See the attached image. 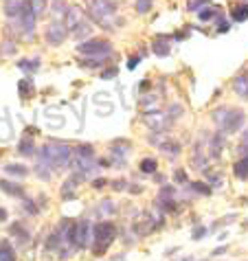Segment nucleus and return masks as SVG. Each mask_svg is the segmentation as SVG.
<instances>
[{
  "label": "nucleus",
  "mask_w": 248,
  "mask_h": 261,
  "mask_svg": "<svg viewBox=\"0 0 248 261\" xmlns=\"http://www.w3.org/2000/svg\"><path fill=\"white\" fill-rule=\"evenodd\" d=\"M213 121L224 134H235L244 125L246 114L242 110H233V108H217L213 112Z\"/></svg>",
  "instance_id": "nucleus-3"
},
{
  "label": "nucleus",
  "mask_w": 248,
  "mask_h": 261,
  "mask_svg": "<svg viewBox=\"0 0 248 261\" xmlns=\"http://www.w3.org/2000/svg\"><path fill=\"white\" fill-rule=\"evenodd\" d=\"M126 185H128L126 180H114V182H112V189H114V191H126V189H128Z\"/></svg>",
  "instance_id": "nucleus-39"
},
{
  "label": "nucleus",
  "mask_w": 248,
  "mask_h": 261,
  "mask_svg": "<svg viewBox=\"0 0 248 261\" xmlns=\"http://www.w3.org/2000/svg\"><path fill=\"white\" fill-rule=\"evenodd\" d=\"M11 235H16L18 237V242H29V230L27 228H22V226H20V224H13V226H11Z\"/></svg>",
  "instance_id": "nucleus-27"
},
{
  "label": "nucleus",
  "mask_w": 248,
  "mask_h": 261,
  "mask_svg": "<svg viewBox=\"0 0 248 261\" xmlns=\"http://www.w3.org/2000/svg\"><path fill=\"white\" fill-rule=\"evenodd\" d=\"M193 189L198 191V193H204V195H209V193H211L209 187H207V185H202V182H193Z\"/></svg>",
  "instance_id": "nucleus-38"
},
{
  "label": "nucleus",
  "mask_w": 248,
  "mask_h": 261,
  "mask_svg": "<svg viewBox=\"0 0 248 261\" xmlns=\"http://www.w3.org/2000/svg\"><path fill=\"white\" fill-rule=\"evenodd\" d=\"M94 242V226L88 220H79L75 222V244L79 250H86L90 248Z\"/></svg>",
  "instance_id": "nucleus-7"
},
{
  "label": "nucleus",
  "mask_w": 248,
  "mask_h": 261,
  "mask_svg": "<svg viewBox=\"0 0 248 261\" xmlns=\"http://www.w3.org/2000/svg\"><path fill=\"white\" fill-rule=\"evenodd\" d=\"M156 167H158L156 158H143V161H141V171L143 173H154Z\"/></svg>",
  "instance_id": "nucleus-28"
},
{
  "label": "nucleus",
  "mask_w": 248,
  "mask_h": 261,
  "mask_svg": "<svg viewBox=\"0 0 248 261\" xmlns=\"http://www.w3.org/2000/svg\"><path fill=\"white\" fill-rule=\"evenodd\" d=\"M99 211H101V215H112L114 213V202L104 200L101 202V206H99Z\"/></svg>",
  "instance_id": "nucleus-31"
},
{
  "label": "nucleus",
  "mask_w": 248,
  "mask_h": 261,
  "mask_svg": "<svg viewBox=\"0 0 248 261\" xmlns=\"http://www.w3.org/2000/svg\"><path fill=\"white\" fill-rule=\"evenodd\" d=\"M5 171L9 173V176H18V178H22L29 173V169L24 165H16V163H9V165H5Z\"/></svg>",
  "instance_id": "nucleus-22"
},
{
  "label": "nucleus",
  "mask_w": 248,
  "mask_h": 261,
  "mask_svg": "<svg viewBox=\"0 0 248 261\" xmlns=\"http://www.w3.org/2000/svg\"><path fill=\"white\" fill-rule=\"evenodd\" d=\"M160 151L169 158H176L180 156V145L176 141H165V143H160Z\"/></svg>",
  "instance_id": "nucleus-15"
},
{
  "label": "nucleus",
  "mask_w": 248,
  "mask_h": 261,
  "mask_svg": "<svg viewBox=\"0 0 248 261\" xmlns=\"http://www.w3.org/2000/svg\"><path fill=\"white\" fill-rule=\"evenodd\" d=\"M16 53V44L13 42H5V46H0V55H13Z\"/></svg>",
  "instance_id": "nucleus-34"
},
{
  "label": "nucleus",
  "mask_w": 248,
  "mask_h": 261,
  "mask_svg": "<svg viewBox=\"0 0 248 261\" xmlns=\"http://www.w3.org/2000/svg\"><path fill=\"white\" fill-rule=\"evenodd\" d=\"M173 178H176V182H178V185H185V182H187V171L178 169L176 173H173Z\"/></svg>",
  "instance_id": "nucleus-36"
},
{
  "label": "nucleus",
  "mask_w": 248,
  "mask_h": 261,
  "mask_svg": "<svg viewBox=\"0 0 248 261\" xmlns=\"http://www.w3.org/2000/svg\"><path fill=\"white\" fill-rule=\"evenodd\" d=\"M18 88H20V97H24V99H31L33 97V92H35V88H33V79H22V82L18 84Z\"/></svg>",
  "instance_id": "nucleus-18"
},
{
  "label": "nucleus",
  "mask_w": 248,
  "mask_h": 261,
  "mask_svg": "<svg viewBox=\"0 0 248 261\" xmlns=\"http://www.w3.org/2000/svg\"><path fill=\"white\" fill-rule=\"evenodd\" d=\"M222 147H224V143H222V136L220 134H215V136H211V145H209V149H211V156L217 158L222 154Z\"/></svg>",
  "instance_id": "nucleus-23"
},
{
  "label": "nucleus",
  "mask_w": 248,
  "mask_h": 261,
  "mask_svg": "<svg viewBox=\"0 0 248 261\" xmlns=\"http://www.w3.org/2000/svg\"><path fill=\"white\" fill-rule=\"evenodd\" d=\"M7 220V211H5V208H0V222H5Z\"/></svg>",
  "instance_id": "nucleus-47"
},
{
  "label": "nucleus",
  "mask_w": 248,
  "mask_h": 261,
  "mask_svg": "<svg viewBox=\"0 0 248 261\" xmlns=\"http://www.w3.org/2000/svg\"><path fill=\"white\" fill-rule=\"evenodd\" d=\"M18 66L22 68V70H35V68L40 66V62L38 60H24V62H20Z\"/></svg>",
  "instance_id": "nucleus-33"
},
{
  "label": "nucleus",
  "mask_w": 248,
  "mask_h": 261,
  "mask_svg": "<svg viewBox=\"0 0 248 261\" xmlns=\"http://www.w3.org/2000/svg\"><path fill=\"white\" fill-rule=\"evenodd\" d=\"M204 233H207V228H195V230H193V239H202Z\"/></svg>",
  "instance_id": "nucleus-45"
},
{
  "label": "nucleus",
  "mask_w": 248,
  "mask_h": 261,
  "mask_svg": "<svg viewBox=\"0 0 248 261\" xmlns=\"http://www.w3.org/2000/svg\"><path fill=\"white\" fill-rule=\"evenodd\" d=\"M40 165L53 169H70L72 163V147L66 143H46L44 147L38 151Z\"/></svg>",
  "instance_id": "nucleus-1"
},
{
  "label": "nucleus",
  "mask_w": 248,
  "mask_h": 261,
  "mask_svg": "<svg viewBox=\"0 0 248 261\" xmlns=\"http://www.w3.org/2000/svg\"><path fill=\"white\" fill-rule=\"evenodd\" d=\"M88 9L92 13V18L104 27V29H116L119 24V18H116V5L112 0H86Z\"/></svg>",
  "instance_id": "nucleus-2"
},
{
  "label": "nucleus",
  "mask_w": 248,
  "mask_h": 261,
  "mask_svg": "<svg viewBox=\"0 0 248 261\" xmlns=\"http://www.w3.org/2000/svg\"><path fill=\"white\" fill-rule=\"evenodd\" d=\"M112 77H116V68H108L101 72V79H112Z\"/></svg>",
  "instance_id": "nucleus-41"
},
{
  "label": "nucleus",
  "mask_w": 248,
  "mask_h": 261,
  "mask_svg": "<svg viewBox=\"0 0 248 261\" xmlns=\"http://www.w3.org/2000/svg\"><path fill=\"white\" fill-rule=\"evenodd\" d=\"M136 66H138V57H132V55H130V57H128V68H130V70H134Z\"/></svg>",
  "instance_id": "nucleus-42"
},
{
  "label": "nucleus",
  "mask_w": 248,
  "mask_h": 261,
  "mask_svg": "<svg viewBox=\"0 0 248 261\" xmlns=\"http://www.w3.org/2000/svg\"><path fill=\"white\" fill-rule=\"evenodd\" d=\"M13 139V127L7 119H0V141H11Z\"/></svg>",
  "instance_id": "nucleus-24"
},
{
  "label": "nucleus",
  "mask_w": 248,
  "mask_h": 261,
  "mask_svg": "<svg viewBox=\"0 0 248 261\" xmlns=\"http://www.w3.org/2000/svg\"><path fill=\"white\" fill-rule=\"evenodd\" d=\"M152 9V0H136V11L138 13H147Z\"/></svg>",
  "instance_id": "nucleus-32"
},
{
  "label": "nucleus",
  "mask_w": 248,
  "mask_h": 261,
  "mask_svg": "<svg viewBox=\"0 0 248 261\" xmlns=\"http://www.w3.org/2000/svg\"><path fill=\"white\" fill-rule=\"evenodd\" d=\"M224 250H226V246H222V248H215V250H213V255H215V257H220Z\"/></svg>",
  "instance_id": "nucleus-46"
},
{
  "label": "nucleus",
  "mask_w": 248,
  "mask_h": 261,
  "mask_svg": "<svg viewBox=\"0 0 248 261\" xmlns=\"http://www.w3.org/2000/svg\"><path fill=\"white\" fill-rule=\"evenodd\" d=\"M77 53L88 55V57H97V55H110L112 53V44L106 38H92L86 40L82 44H77Z\"/></svg>",
  "instance_id": "nucleus-6"
},
{
  "label": "nucleus",
  "mask_w": 248,
  "mask_h": 261,
  "mask_svg": "<svg viewBox=\"0 0 248 261\" xmlns=\"http://www.w3.org/2000/svg\"><path fill=\"white\" fill-rule=\"evenodd\" d=\"M0 261H16V250L9 242H0Z\"/></svg>",
  "instance_id": "nucleus-17"
},
{
  "label": "nucleus",
  "mask_w": 248,
  "mask_h": 261,
  "mask_svg": "<svg viewBox=\"0 0 248 261\" xmlns=\"http://www.w3.org/2000/svg\"><path fill=\"white\" fill-rule=\"evenodd\" d=\"M92 187H94V189H101V187H106V178H94L92 180Z\"/></svg>",
  "instance_id": "nucleus-44"
},
{
  "label": "nucleus",
  "mask_w": 248,
  "mask_h": 261,
  "mask_svg": "<svg viewBox=\"0 0 248 261\" xmlns=\"http://www.w3.org/2000/svg\"><path fill=\"white\" fill-rule=\"evenodd\" d=\"M18 154H20V156H33V154H35V145H33V141H31V139H22V141H20V145H18Z\"/></svg>",
  "instance_id": "nucleus-21"
},
{
  "label": "nucleus",
  "mask_w": 248,
  "mask_h": 261,
  "mask_svg": "<svg viewBox=\"0 0 248 261\" xmlns=\"http://www.w3.org/2000/svg\"><path fill=\"white\" fill-rule=\"evenodd\" d=\"M20 20V27H22V33L24 35H31L33 29H35V20H38V16H35L33 7L29 0H24V9H22V16L18 18Z\"/></svg>",
  "instance_id": "nucleus-10"
},
{
  "label": "nucleus",
  "mask_w": 248,
  "mask_h": 261,
  "mask_svg": "<svg viewBox=\"0 0 248 261\" xmlns=\"http://www.w3.org/2000/svg\"><path fill=\"white\" fill-rule=\"evenodd\" d=\"M169 112H171V114H169V119H178V117H180V112H182V108H180V106H173Z\"/></svg>",
  "instance_id": "nucleus-43"
},
{
  "label": "nucleus",
  "mask_w": 248,
  "mask_h": 261,
  "mask_svg": "<svg viewBox=\"0 0 248 261\" xmlns=\"http://www.w3.org/2000/svg\"><path fill=\"white\" fill-rule=\"evenodd\" d=\"M106 60H108V55H97V57H88V60H82L79 64H82L84 68H97V66H104Z\"/></svg>",
  "instance_id": "nucleus-25"
},
{
  "label": "nucleus",
  "mask_w": 248,
  "mask_h": 261,
  "mask_svg": "<svg viewBox=\"0 0 248 261\" xmlns=\"http://www.w3.org/2000/svg\"><path fill=\"white\" fill-rule=\"evenodd\" d=\"M22 9H24V0H7L5 16L11 18V20H16V18L22 16Z\"/></svg>",
  "instance_id": "nucleus-11"
},
{
  "label": "nucleus",
  "mask_w": 248,
  "mask_h": 261,
  "mask_svg": "<svg viewBox=\"0 0 248 261\" xmlns=\"http://www.w3.org/2000/svg\"><path fill=\"white\" fill-rule=\"evenodd\" d=\"M233 171H235V176H237L239 180H246V178H248V156L239 158V161L233 165Z\"/></svg>",
  "instance_id": "nucleus-16"
},
{
  "label": "nucleus",
  "mask_w": 248,
  "mask_h": 261,
  "mask_svg": "<svg viewBox=\"0 0 248 261\" xmlns=\"http://www.w3.org/2000/svg\"><path fill=\"white\" fill-rule=\"evenodd\" d=\"M152 50H154L158 57H165V55H169V44H167L165 40H156L154 44H152Z\"/></svg>",
  "instance_id": "nucleus-26"
},
{
  "label": "nucleus",
  "mask_w": 248,
  "mask_h": 261,
  "mask_svg": "<svg viewBox=\"0 0 248 261\" xmlns=\"http://www.w3.org/2000/svg\"><path fill=\"white\" fill-rule=\"evenodd\" d=\"M29 3H31V7H33V11H35V16H42V13H44V9H46V3L48 0H29Z\"/></svg>",
  "instance_id": "nucleus-29"
},
{
  "label": "nucleus",
  "mask_w": 248,
  "mask_h": 261,
  "mask_svg": "<svg viewBox=\"0 0 248 261\" xmlns=\"http://www.w3.org/2000/svg\"><path fill=\"white\" fill-rule=\"evenodd\" d=\"M126 151H128V143H116V145H112V156L123 158V156H126Z\"/></svg>",
  "instance_id": "nucleus-30"
},
{
  "label": "nucleus",
  "mask_w": 248,
  "mask_h": 261,
  "mask_svg": "<svg viewBox=\"0 0 248 261\" xmlns=\"http://www.w3.org/2000/svg\"><path fill=\"white\" fill-rule=\"evenodd\" d=\"M231 18L235 20V22H244L248 20V5H235L231 11Z\"/></svg>",
  "instance_id": "nucleus-19"
},
{
  "label": "nucleus",
  "mask_w": 248,
  "mask_h": 261,
  "mask_svg": "<svg viewBox=\"0 0 248 261\" xmlns=\"http://www.w3.org/2000/svg\"><path fill=\"white\" fill-rule=\"evenodd\" d=\"M46 42L48 44H53V46H57V44H62L64 40H66V35H68V29H66V24L64 22H51L48 27H46Z\"/></svg>",
  "instance_id": "nucleus-9"
},
{
  "label": "nucleus",
  "mask_w": 248,
  "mask_h": 261,
  "mask_svg": "<svg viewBox=\"0 0 248 261\" xmlns=\"http://www.w3.org/2000/svg\"><path fill=\"white\" fill-rule=\"evenodd\" d=\"M64 24H66L68 33L77 35V38H86V35L90 33V29H92L90 22L84 16V11L79 9V7H68L66 18H64Z\"/></svg>",
  "instance_id": "nucleus-5"
},
{
  "label": "nucleus",
  "mask_w": 248,
  "mask_h": 261,
  "mask_svg": "<svg viewBox=\"0 0 248 261\" xmlns=\"http://www.w3.org/2000/svg\"><path fill=\"white\" fill-rule=\"evenodd\" d=\"M66 11H68V7L64 0H53V7H51V18H53V22H64Z\"/></svg>",
  "instance_id": "nucleus-12"
},
{
  "label": "nucleus",
  "mask_w": 248,
  "mask_h": 261,
  "mask_svg": "<svg viewBox=\"0 0 248 261\" xmlns=\"http://www.w3.org/2000/svg\"><path fill=\"white\" fill-rule=\"evenodd\" d=\"M22 206H24V211H29L31 215H35V213H38V206H35L31 200H27V198H24V204H22Z\"/></svg>",
  "instance_id": "nucleus-37"
},
{
  "label": "nucleus",
  "mask_w": 248,
  "mask_h": 261,
  "mask_svg": "<svg viewBox=\"0 0 248 261\" xmlns=\"http://www.w3.org/2000/svg\"><path fill=\"white\" fill-rule=\"evenodd\" d=\"M72 158H94V149L90 145H77L72 149Z\"/></svg>",
  "instance_id": "nucleus-20"
},
{
  "label": "nucleus",
  "mask_w": 248,
  "mask_h": 261,
  "mask_svg": "<svg viewBox=\"0 0 248 261\" xmlns=\"http://www.w3.org/2000/svg\"><path fill=\"white\" fill-rule=\"evenodd\" d=\"M0 189L7 195H13V198H24V189L16 182H9V180H0Z\"/></svg>",
  "instance_id": "nucleus-13"
},
{
  "label": "nucleus",
  "mask_w": 248,
  "mask_h": 261,
  "mask_svg": "<svg viewBox=\"0 0 248 261\" xmlns=\"http://www.w3.org/2000/svg\"><path fill=\"white\" fill-rule=\"evenodd\" d=\"M207 3H209V0H189L187 9H189V11H198L200 7H202V5H207Z\"/></svg>",
  "instance_id": "nucleus-35"
},
{
  "label": "nucleus",
  "mask_w": 248,
  "mask_h": 261,
  "mask_svg": "<svg viewBox=\"0 0 248 261\" xmlns=\"http://www.w3.org/2000/svg\"><path fill=\"white\" fill-rule=\"evenodd\" d=\"M213 13H215V9H211V7H209V9H202L200 11V20H211V18H213Z\"/></svg>",
  "instance_id": "nucleus-40"
},
{
  "label": "nucleus",
  "mask_w": 248,
  "mask_h": 261,
  "mask_svg": "<svg viewBox=\"0 0 248 261\" xmlns=\"http://www.w3.org/2000/svg\"><path fill=\"white\" fill-rule=\"evenodd\" d=\"M116 237V226L112 222H99L94 224V242H92V252L101 257L104 252L110 248V244Z\"/></svg>",
  "instance_id": "nucleus-4"
},
{
  "label": "nucleus",
  "mask_w": 248,
  "mask_h": 261,
  "mask_svg": "<svg viewBox=\"0 0 248 261\" xmlns=\"http://www.w3.org/2000/svg\"><path fill=\"white\" fill-rule=\"evenodd\" d=\"M233 90H235L242 99H248V75L235 77V82H233Z\"/></svg>",
  "instance_id": "nucleus-14"
},
{
  "label": "nucleus",
  "mask_w": 248,
  "mask_h": 261,
  "mask_svg": "<svg viewBox=\"0 0 248 261\" xmlns=\"http://www.w3.org/2000/svg\"><path fill=\"white\" fill-rule=\"evenodd\" d=\"M143 121H145V125H150V129H154V132H163V129H167V125H169V117L160 110L145 112Z\"/></svg>",
  "instance_id": "nucleus-8"
}]
</instances>
